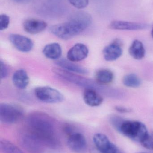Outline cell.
Masks as SVG:
<instances>
[{
    "instance_id": "6da1fadb",
    "label": "cell",
    "mask_w": 153,
    "mask_h": 153,
    "mask_svg": "<svg viewBox=\"0 0 153 153\" xmlns=\"http://www.w3.org/2000/svg\"><path fill=\"white\" fill-rule=\"evenodd\" d=\"M28 130L37 136L45 146L57 149L60 143L56 136L54 126L51 118L41 112L30 114L26 120Z\"/></svg>"
},
{
    "instance_id": "7a4b0ae2",
    "label": "cell",
    "mask_w": 153,
    "mask_h": 153,
    "mask_svg": "<svg viewBox=\"0 0 153 153\" xmlns=\"http://www.w3.org/2000/svg\"><path fill=\"white\" fill-rule=\"evenodd\" d=\"M92 21V18L89 13L79 12L75 13L68 21L52 26L49 31L57 37L67 40L84 31Z\"/></svg>"
},
{
    "instance_id": "3957f363",
    "label": "cell",
    "mask_w": 153,
    "mask_h": 153,
    "mask_svg": "<svg viewBox=\"0 0 153 153\" xmlns=\"http://www.w3.org/2000/svg\"><path fill=\"white\" fill-rule=\"evenodd\" d=\"M53 71L55 74L62 79L78 86L84 87L85 89H93L98 92L109 95H114L111 92H116V91L109 90L93 80L79 76L63 69L54 68L53 69Z\"/></svg>"
},
{
    "instance_id": "277c9868",
    "label": "cell",
    "mask_w": 153,
    "mask_h": 153,
    "mask_svg": "<svg viewBox=\"0 0 153 153\" xmlns=\"http://www.w3.org/2000/svg\"><path fill=\"white\" fill-rule=\"evenodd\" d=\"M119 131L128 138L140 143L149 134L146 126L143 123L131 120H124Z\"/></svg>"
},
{
    "instance_id": "5b68a950",
    "label": "cell",
    "mask_w": 153,
    "mask_h": 153,
    "mask_svg": "<svg viewBox=\"0 0 153 153\" xmlns=\"http://www.w3.org/2000/svg\"><path fill=\"white\" fill-rule=\"evenodd\" d=\"M24 111L20 106L9 103L0 104V121L5 124H12L19 121Z\"/></svg>"
},
{
    "instance_id": "8992f818",
    "label": "cell",
    "mask_w": 153,
    "mask_h": 153,
    "mask_svg": "<svg viewBox=\"0 0 153 153\" xmlns=\"http://www.w3.org/2000/svg\"><path fill=\"white\" fill-rule=\"evenodd\" d=\"M19 137L21 145L30 153L40 152L45 147L39 138L29 130L22 132Z\"/></svg>"
},
{
    "instance_id": "52a82bcc",
    "label": "cell",
    "mask_w": 153,
    "mask_h": 153,
    "mask_svg": "<svg viewBox=\"0 0 153 153\" xmlns=\"http://www.w3.org/2000/svg\"><path fill=\"white\" fill-rule=\"evenodd\" d=\"M35 94L38 100L46 103H59L64 100L63 95L60 92L49 86H40L36 88Z\"/></svg>"
},
{
    "instance_id": "ba28073f",
    "label": "cell",
    "mask_w": 153,
    "mask_h": 153,
    "mask_svg": "<svg viewBox=\"0 0 153 153\" xmlns=\"http://www.w3.org/2000/svg\"><path fill=\"white\" fill-rule=\"evenodd\" d=\"M93 142L95 147L93 153H125L103 134L98 133L94 135Z\"/></svg>"
},
{
    "instance_id": "9c48e42d",
    "label": "cell",
    "mask_w": 153,
    "mask_h": 153,
    "mask_svg": "<svg viewBox=\"0 0 153 153\" xmlns=\"http://www.w3.org/2000/svg\"><path fill=\"white\" fill-rule=\"evenodd\" d=\"M67 145L70 150L75 153H84L87 149V144L84 136L78 132L68 137Z\"/></svg>"
},
{
    "instance_id": "30bf717a",
    "label": "cell",
    "mask_w": 153,
    "mask_h": 153,
    "mask_svg": "<svg viewBox=\"0 0 153 153\" xmlns=\"http://www.w3.org/2000/svg\"><path fill=\"white\" fill-rule=\"evenodd\" d=\"M9 39L13 46L19 51L27 53L31 51L33 47L32 40L25 36L12 34L9 36Z\"/></svg>"
},
{
    "instance_id": "8fae6325",
    "label": "cell",
    "mask_w": 153,
    "mask_h": 153,
    "mask_svg": "<svg viewBox=\"0 0 153 153\" xmlns=\"http://www.w3.org/2000/svg\"><path fill=\"white\" fill-rule=\"evenodd\" d=\"M122 42L119 39H116L110 45L106 46L103 50L104 58L107 61L111 62L119 58L123 53Z\"/></svg>"
},
{
    "instance_id": "7c38bea8",
    "label": "cell",
    "mask_w": 153,
    "mask_h": 153,
    "mask_svg": "<svg viewBox=\"0 0 153 153\" xmlns=\"http://www.w3.org/2000/svg\"><path fill=\"white\" fill-rule=\"evenodd\" d=\"M89 54V49L84 44H75L68 51L67 58L72 62H78L87 58Z\"/></svg>"
},
{
    "instance_id": "4fadbf2b",
    "label": "cell",
    "mask_w": 153,
    "mask_h": 153,
    "mask_svg": "<svg viewBox=\"0 0 153 153\" xmlns=\"http://www.w3.org/2000/svg\"><path fill=\"white\" fill-rule=\"evenodd\" d=\"M149 26L145 23L130 22L124 21H114L110 22V29L118 30H137L147 28Z\"/></svg>"
},
{
    "instance_id": "5bb4252c",
    "label": "cell",
    "mask_w": 153,
    "mask_h": 153,
    "mask_svg": "<svg viewBox=\"0 0 153 153\" xmlns=\"http://www.w3.org/2000/svg\"><path fill=\"white\" fill-rule=\"evenodd\" d=\"M47 24L45 21L36 19H28L26 20L23 23L24 30L29 34H38L45 30Z\"/></svg>"
},
{
    "instance_id": "9a60e30c",
    "label": "cell",
    "mask_w": 153,
    "mask_h": 153,
    "mask_svg": "<svg viewBox=\"0 0 153 153\" xmlns=\"http://www.w3.org/2000/svg\"><path fill=\"white\" fill-rule=\"evenodd\" d=\"M84 102L90 107H98L102 103L103 98L99 92L92 89H85L83 93Z\"/></svg>"
},
{
    "instance_id": "2e32d148",
    "label": "cell",
    "mask_w": 153,
    "mask_h": 153,
    "mask_svg": "<svg viewBox=\"0 0 153 153\" xmlns=\"http://www.w3.org/2000/svg\"><path fill=\"white\" fill-rule=\"evenodd\" d=\"M56 63L62 69L70 72L79 74H86L88 72L86 68L66 59H59L56 62Z\"/></svg>"
},
{
    "instance_id": "e0dca14e",
    "label": "cell",
    "mask_w": 153,
    "mask_h": 153,
    "mask_svg": "<svg viewBox=\"0 0 153 153\" xmlns=\"http://www.w3.org/2000/svg\"><path fill=\"white\" fill-rule=\"evenodd\" d=\"M12 80L14 85L21 90L26 88L29 83V78L28 74L23 69L17 70L14 73Z\"/></svg>"
},
{
    "instance_id": "ac0fdd59",
    "label": "cell",
    "mask_w": 153,
    "mask_h": 153,
    "mask_svg": "<svg viewBox=\"0 0 153 153\" xmlns=\"http://www.w3.org/2000/svg\"><path fill=\"white\" fill-rule=\"evenodd\" d=\"M43 53L45 56L49 59L58 60L62 55V48L58 43H51L44 47Z\"/></svg>"
},
{
    "instance_id": "d6986e66",
    "label": "cell",
    "mask_w": 153,
    "mask_h": 153,
    "mask_svg": "<svg viewBox=\"0 0 153 153\" xmlns=\"http://www.w3.org/2000/svg\"><path fill=\"white\" fill-rule=\"evenodd\" d=\"M129 53L131 56L135 60L143 59L145 55V49L143 43L140 40H134L129 48Z\"/></svg>"
},
{
    "instance_id": "ffe728a7",
    "label": "cell",
    "mask_w": 153,
    "mask_h": 153,
    "mask_svg": "<svg viewBox=\"0 0 153 153\" xmlns=\"http://www.w3.org/2000/svg\"><path fill=\"white\" fill-rule=\"evenodd\" d=\"M114 77L113 72L108 69L99 70L95 74L96 82L102 85L111 83L114 79Z\"/></svg>"
},
{
    "instance_id": "44dd1931",
    "label": "cell",
    "mask_w": 153,
    "mask_h": 153,
    "mask_svg": "<svg viewBox=\"0 0 153 153\" xmlns=\"http://www.w3.org/2000/svg\"><path fill=\"white\" fill-rule=\"evenodd\" d=\"M0 149L4 153H24L19 147L8 140H0Z\"/></svg>"
},
{
    "instance_id": "7402d4cb",
    "label": "cell",
    "mask_w": 153,
    "mask_h": 153,
    "mask_svg": "<svg viewBox=\"0 0 153 153\" xmlns=\"http://www.w3.org/2000/svg\"><path fill=\"white\" fill-rule=\"evenodd\" d=\"M123 84L125 86L131 88H137L141 84V80L139 77L134 74H129L124 76Z\"/></svg>"
},
{
    "instance_id": "603a6c76",
    "label": "cell",
    "mask_w": 153,
    "mask_h": 153,
    "mask_svg": "<svg viewBox=\"0 0 153 153\" xmlns=\"http://www.w3.org/2000/svg\"><path fill=\"white\" fill-rule=\"evenodd\" d=\"M74 7L78 9L86 8L89 3V0H67Z\"/></svg>"
},
{
    "instance_id": "cb8c5ba5",
    "label": "cell",
    "mask_w": 153,
    "mask_h": 153,
    "mask_svg": "<svg viewBox=\"0 0 153 153\" xmlns=\"http://www.w3.org/2000/svg\"><path fill=\"white\" fill-rule=\"evenodd\" d=\"M141 144L146 149L153 151V133L148 134V135Z\"/></svg>"
},
{
    "instance_id": "d4e9b609",
    "label": "cell",
    "mask_w": 153,
    "mask_h": 153,
    "mask_svg": "<svg viewBox=\"0 0 153 153\" xmlns=\"http://www.w3.org/2000/svg\"><path fill=\"white\" fill-rule=\"evenodd\" d=\"M10 19V17L6 14H2L0 15V30H4L8 27Z\"/></svg>"
},
{
    "instance_id": "484cf974",
    "label": "cell",
    "mask_w": 153,
    "mask_h": 153,
    "mask_svg": "<svg viewBox=\"0 0 153 153\" xmlns=\"http://www.w3.org/2000/svg\"><path fill=\"white\" fill-rule=\"evenodd\" d=\"M63 131L68 137L79 132L75 127L70 124L65 125L63 127Z\"/></svg>"
},
{
    "instance_id": "4316f807",
    "label": "cell",
    "mask_w": 153,
    "mask_h": 153,
    "mask_svg": "<svg viewBox=\"0 0 153 153\" xmlns=\"http://www.w3.org/2000/svg\"><path fill=\"white\" fill-rule=\"evenodd\" d=\"M9 73V69L7 65L3 62H0V77L1 79L5 78Z\"/></svg>"
},
{
    "instance_id": "83f0119b",
    "label": "cell",
    "mask_w": 153,
    "mask_h": 153,
    "mask_svg": "<svg viewBox=\"0 0 153 153\" xmlns=\"http://www.w3.org/2000/svg\"><path fill=\"white\" fill-rule=\"evenodd\" d=\"M124 121V120H123L121 118L118 117H116V116L112 117L110 119V121H111L112 125L118 131H119L120 126H121V124H122Z\"/></svg>"
},
{
    "instance_id": "f1b7e54d",
    "label": "cell",
    "mask_w": 153,
    "mask_h": 153,
    "mask_svg": "<svg viewBox=\"0 0 153 153\" xmlns=\"http://www.w3.org/2000/svg\"><path fill=\"white\" fill-rule=\"evenodd\" d=\"M115 109L117 111L121 113H128L131 111L130 109L122 106H116Z\"/></svg>"
},
{
    "instance_id": "f546056e",
    "label": "cell",
    "mask_w": 153,
    "mask_h": 153,
    "mask_svg": "<svg viewBox=\"0 0 153 153\" xmlns=\"http://www.w3.org/2000/svg\"><path fill=\"white\" fill-rule=\"evenodd\" d=\"M151 34H152V37L153 39V27H152V33H151Z\"/></svg>"
}]
</instances>
